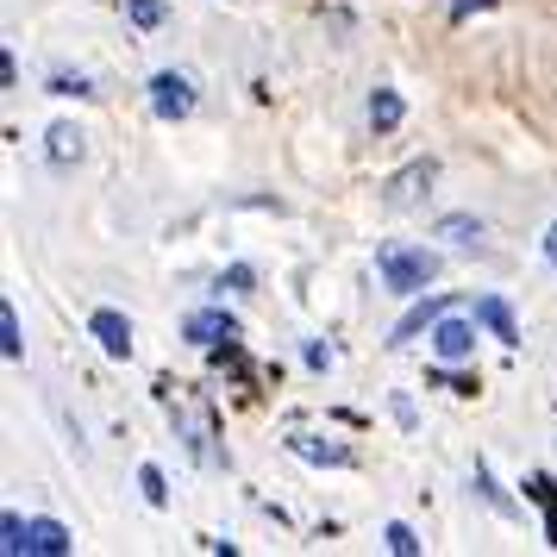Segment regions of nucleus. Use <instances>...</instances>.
Returning <instances> with one entry per match:
<instances>
[{
	"instance_id": "obj_1",
	"label": "nucleus",
	"mask_w": 557,
	"mask_h": 557,
	"mask_svg": "<svg viewBox=\"0 0 557 557\" xmlns=\"http://www.w3.org/2000/svg\"><path fill=\"white\" fill-rule=\"evenodd\" d=\"M376 270H382V288H395V295H420L426 282H438V257H432L426 245H382Z\"/></svg>"
},
{
	"instance_id": "obj_2",
	"label": "nucleus",
	"mask_w": 557,
	"mask_h": 557,
	"mask_svg": "<svg viewBox=\"0 0 557 557\" xmlns=\"http://www.w3.org/2000/svg\"><path fill=\"white\" fill-rule=\"evenodd\" d=\"M426 338H432V357H438V363H470V357H476V326H470L457 307L432 320Z\"/></svg>"
},
{
	"instance_id": "obj_3",
	"label": "nucleus",
	"mask_w": 557,
	"mask_h": 557,
	"mask_svg": "<svg viewBox=\"0 0 557 557\" xmlns=\"http://www.w3.org/2000/svg\"><path fill=\"white\" fill-rule=\"evenodd\" d=\"M432 182H438V157H413L407 170H395V176H388V188H382V207H395V213H401V207H413L420 195H426Z\"/></svg>"
},
{
	"instance_id": "obj_4",
	"label": "nucleus",
	"mask_w": 557,
	"mask_h": 557,
	"mask_svg": "<svg viewBox=\"0 0 557 557\" xmlns=\"http://www.w3.org/2000/svg\"><path fill=\"white\" fill-rule=\"evenodd\" d=\"M151 113L157 120H188L195 113V82L182 70H157L151 76Z\"/></svg>"
},
{
	"instance_id": "obj_5",
	"label": "nucleus",
	"mask_w": 557,
	"mask_h": 557,
	"mask_svg": "<svg viewBox=\"0 0 557 557\" xmlns=\"http://www.w3.org/2000/svg\"><path fill=\"white\" fill-rule=\"evenodd\" d=\"M188 345H207V351H213V345H226V338H238V320H232L226 307H207V313H188Z\"/></svg>"
},
{
	"instance_id": "obj_6",
	"label": "nucleus",
	"mask_w": 557,
	"mask_h": 557,
	"mask_svg": "<svg viewBox=\"0 0 557 557\" xmlns=\"http://www.w3.org/2000/svg\"><path fill=\"white\" fill-rule=\"evenodd\" d=\"M88 332L101 338V351H107V357H132V320H126V313H113V307H101V313L88 320Z\"/></svg>"
},
{
	"instance_id": "obj_7",
	"label": "nucleus",
	"mask_w": 557,
	"mask_h": 557,
	"mask_svg": "<svg viewBox=\"0 0 557 557\" xmlns=\"http://www.w3.org/2000/svg\"><path fill=\"white\" fill-rule=\"evenodd\" d=\"M45 138H51V163H57V170H70V163H82V157H88V132L70 126V120H57Z\"/></svg>"
},
{
	"instance_id": "obj_8",
	"label": "nucleus",
	"mask_w": 557,
	"mask_h": 557,
	"mask_svg": "<svg viewBox=\"0 0 557 557\" xmlns=\"http://www.w3.org/2000/svg\"><path fill=\"white\" fill-rule=\"evenodd\" d=\"M70 545H76V539H70L63 520H32V532H26V552L32 557H63Z\"/></svg>"
},
{
	"instance_id": "obj_9",
	"label": "nucleus",
	"mask_w": 557,
	"mask_h": 557,
	"mask_svg": "<svg viewBox=\"0 0 557 557\" xmlns=\"http://www.w3.org/2000/svg\"><path fill=\"white\" fill-rule=\"evenodd\" d=\"M451 295H426V307H413V313H407L401 326H395V338H388V345H407V338H420V332H432V320H438V313H451Z\"/></svg>"
},
{
	"instance_id": "obj_10",
	"label": "nucleus",
	"mask_w": 557,
	"mask_h": 557,
	"mask_svg": "<svg viewBox=\"0 0 557 557\" xmlns=\"http://www.w3.org/2000/svg\"><path fill=\"white\" fill-rule=\"evenodd\" d=\"M476 320H482L488 332H495L502 345H520V326H513V307H507L502 295H488V301H476Z\"/></svg>"
},
{
	"instance_id": "obj_11",
	"label": "nucleus",
	"mask_w": 557,
	"mask_h": 557,
	"mask_svg": "<svg viewBox=\"0 0 557 557\" xmlns=\"http://www.w3.org/2000/svg\"><path fill=\"white\" fill-rule=\"evenodd\" d=\"M288 451L307 457V463H351L345 445H326V438H313V432H295V438H288Z\"/></svg>"
},
{
	"instance_id": "obj_12",
	"label": "nucleus",
	"mask_w": 557,
	"mask_h": 557,
	"mask_svg": "<svg viewBox=\"0 0 557 557\" xmlns=\"http://www.w3.org/2000/svg\"><path fill=\"white\" fill-rule=\"evenodd\" d=\"M401 113H407V101L395 95V88H376V95H370V126L376 132H395L401 126Z\"/></svg>"
},
{
	"instance_id": "obj_13",
	"label": "nucleus",
	"mask_w": 557,
	"mask_h": 557,
	"mask_svg": "<svg viewBox=\"0 0 557 557\" xmlns=\"http://www.w3.org/2000/svg\"><path fill=\"white\" fill-rule=\"evenodd\" d=\"M432 238H451V245H476V238H482V220H476V213H445V220L432 226Z\"/></svg>"
},
{
	"instance_id": "obj_14",
	"label": "nucleus",
	"mask_w": 557,
	"mask_h": 557,
	"mask_svg": "<svg viewBox=\"0 0 557 557\" xmlns=\"http://www.w3.org/2000/svg\"><path fill=\"white\" fill-rule=\"evenodd\" d=\"M0 357H7V363H20V357H26V338H20V313H13L7 301H0Z\"/></svg>"
},
{
	"instance_id": "obj_15",
	"label": "nucleus",
	"mask_w": 557,
	"mask_h": 557,
	"mask_svg": "<svg viewBox=\"0 0 557 557\" xmlns=\"http://www.w3.org/2000/svg\"><path fill=\"white\" fill-rule=\"evenodd\" d=\"M26 520H20V513H0V552H7V557H20V552H26Z\"/></svg>"
},
{
	"instance_id": "obj_16",
	"label": "nucleus",
	"mask_w": 557,
	"mask_h": 557,
	"mask_svg": "<svg viewBox=\"0 0 557 557\" xmlns=\"http://www.w3.org/2000/svg\"><path fill=\"white\" fill-rule=\"evenodd\" d=\"M126 13H132V26H138V32L163 26V0H126Z\"/></svg>"
},
{
	"instance_id": "obj_17",
	"label": "nucleus",
	"mask_w": 557,
	"mask_h": 557,
	"mask_svg": "<svg viewBox=\"0 0 557 557\" xmlns=\"http://www.w3.org/2000/svg\"><path fill=\"white\" fill-rule=\"evenodd\" d=\"M382 539H388V552H395V557H413V552H420L413 527H401V520H388V532H382Z\"/></svg>"
},
{
	"instance_id": "obj_18",
	"label": "nucleus",
	"mask_w": 557,
	"mask_h": 557,
	"mask_svg": "<svg viewBox=\"0 0 557 557\" xmlns=\"http://www.w3.org/2000/svg\"><path fill=\"white\" fill-rule=\"evenodd\" d=\"M138 488H145V502H151V507L170 502V488H163V470H157V463H145V470H138Z\"/></svg>"
},
{
	"instance_id": "obj_19",
	"label": "nucleus",
	"mask_w": 557,
	"mask_h": 557,
	"mask_svg": "<svg viewBox=\"0 0 557 557\" xmlns=\"http://www.w3.org/2000/svg\"><path fill=\"white\" fill-rule=\"evenodd\" d=\"M51 95H95V88H88V76H70V70H57V76H51Z\"/></svg>"
},
{
	"instance_id": "obj_20",
	"label": "nucleus",
	"mask_w": 557,
	"mask_h": 557,
	"mask_svg": "<svg viewBox=\"0 0 557 557\" xmlns=\"http://www.w3.org/2000/svg\"><path fill=\"white\" fill-rule=\"evenodd\" d=\"M251 270H245V263H232V270H226V276H220V288H251Z\"/></svg>"
},
{
	"instance_id": "obj_21",
	"label": "nucleus",
	"mask_w": 557,
	"mask_h": 557,
	"mask_svg": "<svg viewBox=\"0 0 557 557\" xmlns=\"http://www.w3.org/2000/svg\"><path fill=\"white\" fill-rule=\"evenodd\" d=\"M476 7H488V0H457L451 13H457V20H470V13H476Z\"/></svg>"
},
{
	"instance_id": "obj_22",
	"label": "nucleus",
	"mask_w": 557,
	"mask_h": 557,
	"mask_svg": "<svg viewBox=\"0 0 557 557\" xmlns=\"http://www.w3.org/2000/svg\"><path fill=\"white\" fill-rule=\"evenodd\" d=\"M545 257H552V263H557V220H552V226H545Z\"/></svg>"
}]
</instances>
